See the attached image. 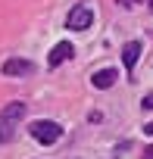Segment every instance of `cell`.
Listing matches in <instances>:
<instances>
[{
    "instance_id": "obj_1",
    "label": "cell",
    "mask_w": 153,
    "mask_h": 159,
    "mask_svg": "<svg viewBox=\"0 0 153 159\" xmlns=\"http://www.w3.org/2000/svg\"><path fill=\"white\" fill-rule=\"evenodd\" d=\"M25 112H28V106L22 100H13V103H7L0 109V143H10L16 137V131L25 122Z\"/></svg>"
},
{
    "instance_id": "obj_2",
    "label": "cell",
    "mask_w": 153,
    "mask_h": 159,
    "mask_svg": "<svg viewBox=\"0 0 153 159\" xmlns=\"http://www.w3.org/2000/svg\"><path fill=\"white\" fill-rule=\"evenodd\" d=\"M28 134H31L38 143L50 147V143H56V140L63 137V125H59V122H50V119H38V122L28 125Z\"/></svg>"
},
{
    "instance_id": "obj_3",
    "label": "cell",
    "mask_w": 153,
    "mask_h": 159,
    "mask_svg": "<svg viewBox=\"0 0 153 159\" xmlns=\"http://www.w3.org/2000/svg\"><path fill=\"white\" fill-rule=\"evenodd\" d=\"M91 25H94V10L91 7H75L66 16V28L69 31H88Z\"/></svg>"
},
{
    "instance_id": "obj_4",
    "label": "cell",
    "mask_w": 153,
    "mask_h": 159,
    "mask_svg": "<svg viewBox=\"0 0 153 159\" xmlns=\"http://www.w3.org/2000/svg\"><path fill=\"white\" fill-rule=\"evenodd\" d=\"M0 72H3L7 78H25V75L35 72V62L31 59H22V56H13V59H7L3 66H0Z\"/></svg>"
},
{
    "instance_id": "obj_5",
    "label": "cell",
    "mask_w": 153,
    "mask_h": 159,
    "mask_svg": "<svg viewBox=\"0 0 153 159\" xmlns=\"http://www.w3.org/2000/svg\"><path fill=\"white\" fill-rule=\"evenodd\" d=\"M72 56H75V47H72L69 41H59V44L50 50L47 66H50V69H56V66H63V62H66V59H72Z\"/></svg>"
},
{
    "instance_id": "obj_6",
    "label": "cell",
    "mask_w": 153,
    "mask_h": 159,
    "mask_svg": "<svg viewBox=\"0 0 153 159\" xmlns=\"http://www.w3.org/2000/svg\"><path fill=\"white\" fill-rule=\"evenodd\" d=\"M116 81H119V72H116V69H100V72L91 75V84H94L97 91H109Z\"/></svg>"
},
{
    "instance_id": "obj_7",
    "label": "cell",
    "mask_w": 153,
    "mask_h": 159,
    "mask_svg": "<svg viewBox=\"0 0 153 159\" xmlns=\"http://www.w3.org/2000/svg\"><path fill=\"white\" fill-rule=\"evenodd\" d=\"M141 50H144V44H141V41H128V44L122 47V62H125V69H128V72L137 66V59H141Z\"/></svg>"
},
{
    "instance_id": "obj_8",
    "label": "cell",
    "mask_w": 153,
    "mask_h": 159,
    "mask_svg": "<svg viewBox=\"0 0 153 159\" xmlns=\"http://www.w3.org/2000/svg\"><path fill=\"white\" fill-rule=\"evenodd\" d=\"M141 106H144V109L150 112V109H153V94H144V100H141Z\"/></svg>"
},
{
    "instance_id": "obj_9",
    "label": "cell",
    "mask_w": 153,
    "mask_h": 159,
    "mask_svg": "<svg viewBox=\"0 0 153 159\" xmlns=\"http://www.w3.org/2000/svg\"><path fill=\"white\" fill-rule=\"evenodd\" d=\"M141 159H153V147H147V150H144V156H141Z\"/></svg>"
},
{
    "instance_id": "obj_10",
    "label": "cell",
    "mask_w": 153,
    "mask_h": 159,
    "mask_svg": "<svg viewBox=\"0 0 153 159\" xmlns=\"http://www.w3.org/2000/svg\"><path fill=\"white\" fill-rule=\"evenodd\" d=\"M144 134H153V122H150V125H144Z\"/></svg>"
},
{
    "instance_id": "obj_11",
    "label": "cell",
    "mask_w": 153,
    "mask_h": 159,
    "mask_svg": "<svg viewBox=\"0 0 153 159\" xmlns=\"http://www.w3.org/2000/svg\"><path fill=\"white\" fill-rule=\"evenodd\" d=\"M150 10H153V0H150Z\"/></svg>"
}]
</instances>
